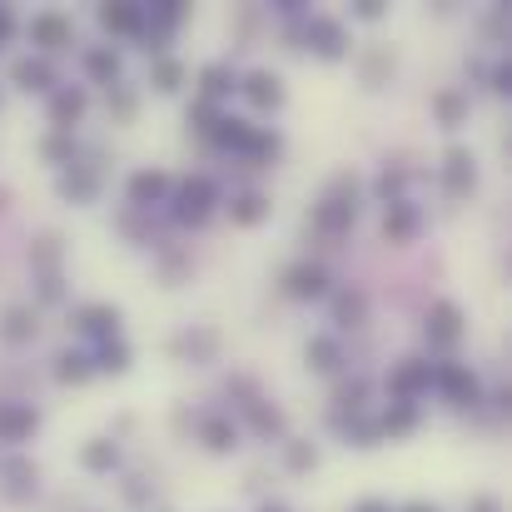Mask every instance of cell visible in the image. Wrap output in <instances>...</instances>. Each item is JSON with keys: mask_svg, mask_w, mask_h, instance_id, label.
<instances>
[{"mask_svg": "<svg viewBox=\"0 0 512 512\" xmlns=\"http://www.w3.org/2000/svg\"><path fill=\"white\" fill-rule=\"evenodd\" d=\"M393 65H398V55H393L388 45H368L363 60H358V80H363V90H383L388 75H393Z\"/></svg>", "mask_w": 512, "mask_h": 512, "instance_id": "1f68e13d", "label": "cell"}, {"mask_svg": "<svg viewBox=\"0 0 512 512\" xmlns=\"http://www.w3.org/2000/svg\"><path fill=\"white\" fill-rule=\"evenodd\" d=\"M30 269L35 274H65V239L60 234H40L30 244Z\"/></svg>", "mask_w": 512, "mask_h": 512, "instance_id": "d590c367", "label": "cell"}, {"mask_svg": "<svg viewBox=\"0 0 512 512\" xmlns=\"http://www.w3.org/2000/svg\"><path fill=\"white\" fill-rule=\"evenodd\" d=\"M70 329H75V334H85V339H95V343L120 339V329H125V314H120V304L90 299V304H75V309H70Z\"/></svg>", "mask_w": 512, "mask_h": 512, "instance_id": "52a82bcc", "label": "cell"}, {"mask_svg": "<svg viewBox=\"0 0 512 512\" xmlns=\"http://www.w3.org/2000/svg\"><path fill=\"white\" fill-rule=\"evenodd\" d=\"M304 45L319 55V60H348L353 55V30H348V20L339 15H304Z\"/></svg>", "mask_w": 512, "mask_h": 512, "instance_id": "277c9868", "label": "cell"}, {"mask_svg": "<svg viewBox=\"0 0 512 512\" xmlns=\"http://www.w3.org/2000/svg\"><path fill=\"white\" fill-rule=\"evenodd\" d=\"M244 428H249L254 438H284V433H289V418H284V408H274L269 398H254V403L244 408Z\"/></svg>", "mask_w": 512, "mask_h": 512, "instance_id": "f546056e", "label": "cell"}, {"mask_svg": "<svg viewBox=\"0 0 512 512\" xmlns=\"http://www.w3.org/2000/svg\"><path fill=\"white\" fill-rule=\"evenodd\" d=\"M55 194L65 199V204H95L100 199V165H85V160H75L70 170H60L55 179Z\"/></svg>", "mask_w": 512, "mask_h": 512, "instance_id": "2e32d148", "label": "cell"}, {"mask_svg": "<svg viewBox=\"0 0 512 512\" xmlns=\"http://www.w3.org/2000/svg\"><path fill=\"white\" fill-rule=\"evenodd\" d=\"M304 363H309L314 373H324V378H334V373H343L348 353H343L339 334H309V339H304Z\"/></svg>", "mask_w": 512, "mask_h": 512, "instance_id": "7402d4cb", "label": "cell"}, {"mask_svg": "<svg viewBox=\"0 0 512 512\" xmlns=\"http://www.w3.org/2000/svg\"><path fill=\"white\" fill-rule=\"evenodd\" d=\"M15 35H20V15L10 5H0V45H10Z\"/></svg>", "mask_w": 512, "mask_h": 512, "instance_id": "7dc6e473", "label": "cell"}, {"mask_svg": "<svg viewBox=\"0 0 512 512\" xmlns=\"http://www.w3.org/2000/svg\"><path fill=\"white\" fill-rule=\"evenodd\" d=\"M160 512H170V508H160Z\"/></svg>", "mask_w": 512, "mask_h": 512, "instance_id": "f5cc1de1", "label": "cell"}, {"mask_svg": "<svg viewBox=\"0 0 512 512\" xmlns=\"http://www.w3.org/2000/svg\"><path fill=\"white\" fill-rule=\"evenodd\" d=\"M174 358H189V363H214L219 358V334L214 329H184L170 339Z\"/></svg>", "mask_w": 512, "mask_h": 512, "instance_id": "484cf974", "label": "cell"}, {"mask_svg": "<svg viewBox=\"0 0 512 512\" xmlns=\"http://www.w3.org/2000/svg\"><path fill=\"white\" fill-rule=\"evenodd\" d=\"M194 438H199V448H204V453H214V458H229V453L239 448L244 428H239L229 413L209 408V413H199V418H194Z\"/></svg>", "mask_w": 512, "mask_h": 512, "instance_id": "ba28073f", "label": "cell"}, {"mask_svg": "<svg viewBox=\"0 0 512 512\" xmlns=\"http://www.w3.org/2000/svg\"><path fill=\"white\" fill-rule=\"evenodd\" d=\"M279 289H284L294 304H324V299L334 294V274H329L319 259H299V264L284 269Z\"/></svg>", "mask_w": 512, "mask_h": 512, "instance_id": "5b68a950", "label": "cell"}, {"mask_svg": "<svg viewBox=\"0 0 512 512\" xmlns=\"http://www.w3.org/2000/svg\"><path fill=\"white\" fill-rule=\"evenodd\" d=\"M433 388V363L428 358H398L393 368H388V378H383V393H388V403H418L423 393Z\"/></svg>", "mask_w": 512, "mask_h": 512, "instance_id": "8992f818", "label": "cell"}, {"mask_svg": "<svg viewBox=\"0 0 512 512\" xmlns=\"http://www.w3.org/2000/svg\"><path fill=\"white\" fill-rule=\"evenodd\" d=\"M478 189V155L468 145H453L443 155V194L448 199H468Z\"/></svg>", "mask_w": 512, "mask_h": 512, "instance_id": "5bb4252c", "label": "cell"}, {"mask_svg": "<svg viewBox=\"0 0 512 512\" xmlns=\"http://www.w3.org/2000/svg\"><path fill=\"white\" fill-rule=\"evenodd\" d=\"M483 80H488V90H493V95H508L512 90V60L508 55H498V60H493V70H483Z\"/></svg>", "mask_w": 512, "mask_h": 512, "instance_id": "f6af8a7d", "label": "cell"}, {"mask_svg": "<svg viewBox=\"0 0 512 512\" xmlns=\"http://www.w3.org/2000/svg\"><path fill=\"white\" fill-rule=\"evenodd\" d=\"M35 299H40V304H65V299H70L65 274H35Z\"/></svg>", "mask_w": 512, "mask_h": 512, "instance_id": "7bdbcfd3", "label": "cell"}, {"mask_svg": "<svg viewBox=\"0 0 512 512\" xmlns=\"http://www.w3.org/2000/svg\"><path fill=\"white\" fill-rule=\"evenodd\" d=\"M90 363H95V378L100 373H110V378H125L130 368H135V348L125 339H105L90 348Z\"/></svg>", "mask_w": 512, "mask_h": 512, "instance_id": "83f0119b", "label": "cell"}, {"mask_svg": "<svg viewBox=\"0 0 512 512\" xmlns=\"http://www.w3.org/2000/svg\"><path fill=\"white\" fill-rule=\"evenodd\" d=\"M50 373H55V383H65V388H85V383L95 378V363H90L85 348H60Z\"/></svg>", "mask_w": 512, "mask_h": 512, "instance_id": "4dcf8cb0", "label": "cell"}, {"mask_svg": "<svg viewBox=\"0 0 512 512\" xmlns=\"http://www.w3.org/2000/svg\"><path fill=\"white\" fill-rule=\"evenodd\" d=\"M398 512H443V508H438V503H423V498H413V503H403Z\"/></svg>", "mask_w": 512, "mask_h": 512, "instance_id": "f907efd6", "label": "cell"}, {"mask_svg": "<svg viewBox=\"0 0 512 512\" xmlns=\"http://www.w3.org/2000/svg\"><path fill=\"white\" fill-rule=\"evenodd\" d=\"M229 95H239V75H234V65H224V60L199 65V75H194V100H209V105L224 110Z\"/></svg>", "mask_w": 512, "mask_h": 512, "instance_id": "ac0fdd59", "label": "cell"}, {"mask_svg": "<svg viewBox=\"0 0 512 512\" xmlns=\"http://www.w3.org/2000/svg\"><path fill=\"white\" fill-rule=\"evenodd\" d=\"M170 194H174V179L165 170H135L125 179V199L140 214H150L155 204H170Z\"/></svg>", "mask_w": 512, "mask_h": 512, "instance_id": "7c38bea8", "label": "cell"}, {"mask_svg": "<svg viewBox=\"0 0 512 512\" xmlns=\"http://www.w3.org/2000/svg\"><path fill=\"white\" fill-rule=\"evenodd\" d=\"M348 15H353V20H363V25H373V20H383V15H388V10H383V5H378V0H358V5H353V10H348Z\"/></svg>", "mask_w": 512, "mask_h": 512, "instance_id": "bcb514c9", "label": "cell"}, {"mask_svg": "<svg viewBox=\"0 0 512 512\" xmlns=\"http://www.w3.org/2000/svg\"><path fill=\"white\" fill-rule=\"evenodd\" d=\"M85 110H90L85 85H55V90H50V100H45L50 130H65V135H75V125L85 120Z\"/></svg>", "mask_w": 512, "mask_h": 512, "instance_id": "8fae6325", "label": "cell"}, {"mask_svg": "<svg viewBox=\"0 0 512 512\" xmlns=\"http://www.w3.org/2000/svg\"><path fill=\"white\" fill-rule=\"evenodd\" d=\"M348 512H398V508H393L388 498H358V503H353Z\"/></svg>", "mask_w": 512, "mask_h": 512, "instance_id": "681fc988", "label": "cell"}, {"mask_svg": "<svg viewBox=\"0 0 512 512\" xmlns=\"http://www.w3.org/2000/svg\"><path fill=\"white\" fill-rule=\"evenodd\" d=\"M254 135H259V125L254 120H244V115H219V125L209 130V140L219 145V150H229V155H249V145H254Z\"/></svg>", "mask_w": 512, "mask_h": 512, "instance_id": "603a6c76", "label": "cell"}, {"mask_svg": "<svg viewBox=\"0 0 512 512\" xmlns=\"http://www.w3.org/2000/svg\"><path fill=\"white\" fill-rule=\"evenodd\" d=\"M373 199L388 209V204H403L408 199V170H383L373 179Z\"/></svg>", "mask_w": 512, "mask_h": 512, "instance_id": "f35d334b", "label": "cell"}, {"mask_svg": "<svg viewBox=\"0 0 512 512\" xmlns=\"http://www.w3.org/2000/svg\"><path fill=\"white\" fill-rule=\"evenodd\" d=\"M239 95H244L249 110H259V115H274V110H284V100H289V90H284V80H279L274 70H249V75H239Z\"/></svg>", "mask_w": 512, "mask_h": 512, "instance_id": "30bf717a", "label": "cell"}, {"mask_svg": "<svg viewBox=\"0 0 512 512\" xmlns=\"http://www.w3.org/2000/svg\"><path fill=\"white\" fill-rule=\"evenodd\" d=\"M184 80H189V70L174 60V55H160V60H150V85L160 90V95H179L184 90Z\"/></svg>", "mask_w": 512, "mask_h": 512, "instance_id": "74e56055", "label": "cell"}, {"mask_svg": "<svg viewBox=\"0 0 512 512\" xmlns=\"http://www.w3.org/2000/svg\"><path fill=\"white\" fill-rule=\"evenodd\" d=\"M110 115H115L120 125H130V120L140 115V95H135V90H130L125 80H120V85L110 90Z\"/></svg>", "mask_w": 512, "mask_h": 512, "instance_id": "60d3db41", "label": "cell"}, {"mask_svg": "<svg viewBox=\"0 0 512 512\" xmlns=\"http://www.w3.org/2000/svg\"><path fill=\"white\" fill-rule=\"evenodd\" d=\"M373 418H378L383 443H393V438H408V433L423 423V403H383Z\"/></svg>", "mask_w": 512, "mask_h": 512, "instance_id": "d4e9b609", "label": "cell"}, {"mask_svg": "<svg viewBox=\"0 0 512 512\" xmlns=\"http://www.w3.org/2000/svg\"><path fill=\"white\" fill-rule=\"evenodd\" d=\"M463 334H468L463 309H458L453 299H433L428 314H423V339H428V348H453Z\"/></svg>", "mask_w": 512, "mask_h": 512, "instance_id": "9c48e42d", "label": "cell"}, {"mask_svg": "<svg viewBox=\"0 0 512 512\" xmlns=\"http://www.w3.org/2000/svg\"><path fill=\"white\" fill-rule=\"evenodd\" d=\"M219 115H224V110H219V105H209V100H194V105L184 110L189 130H194V135H204V140H209V130L219 125Z\"/></svg>", "mask_w": 512, "mask_h": 512, "instance_id": "b9f144b4", "label": "cell"}, {"mask_svg": "<svg viewBox=\"0 0 512 512\" xmlns=\"http://www.w3.org/2000/svg\"><path fill=\"white\" fill-rule=\"evenodd\" d=\"M35 334H40V314H35L30 304H10V309L0 314V339L5 343L20 348V343H30Z\"/></svg>", "mask_w": 512, "mask_h": 512, "instance_id": "d6a6232c", "label": "cell"}, {"mask_svg": "<svg viewBox=\"0 0 512 512\" xmlns=\"http://www.w3.org/2000/svg\"><path fill=\"white\" fill-rule=\"evenodd\" d=\"M229 224H239V229H259L269 214H274V204H269V194H259V189H239V194H229Z\"/></svg>", "mask_w": 512, "mask_h": 512, "instance_id": "cb8c5ba5", "label": "cell"}, {"mask_svg": "<svg viewBox=\"0 0 512 512\" xmlns=\"http://www.w3.org/2000/svg\"><path fill=\"white\" fill-rule=\"evenodd\" d=\"M100 30L105 35H125V40H145V5L135 0H115V5H100L95 10Z\"/></svg>", "mask_w": 512, "mask_h": 512, "instance_id": "d6986e66", "label": "cell"}, {"mask_svg": "<svg viewBox=\"0 0 512 512\" xmlns=\"http://www.w3.org/2000/svg\"><path fill=\"white\" fill-rule=\"evenodd\" d=\"M80 468L95 473V478H110V473L120 468V443H115V438H90V443L80 448Z\"/></svg>", "mask_w": 512, "mask_h": 512, "instance_id": "836d02e7", "label": "cell"}, {"mask_svg": "<svg viewBox=\"0 0 512 512\" xmlns=\"http://www.w3.org/2000/svg\"><path fill=\"white\" fill-rule=\"evenodd\" d=\"M5 483H10V488H5L10 498H25V493H35V463H25V458H10V463H5Z\"/></svg>", "mask_w": 512, "mask_h": 512, "instance_id": "ab89813d", "label": "cell"}, {"mask_svg": "<svg viewBox=\"0 0 512 512\" xmlns=\"http://www.w3.org/2000/svg\"><path fill=\"white\" fill-rule=\"evenodd\" d=\"M428 110H433V125H438V130H448V135H458V130L473 120V100H468V90H463V85H443V90H433Z\"/></svg>", "mask_w": 512, "mask_h": 512, "instance_id": "4fadbf2b", "label": "cell"}, {"mask_svg": "<svg viewBox=\"0 0 512 512\" xmlns=\"http://www.w3.org/2000/svg\"><path fill=\"white\" fill-rule=\"evenodd\" d=\"M319 443L314 438H284V473H294V478H304V473H314L319 468Z\"/></svg>", "mask_w": 512, "mask_h": 512, "instance_id": "8d00e7d4", "label": "cell"}, {"mask_svg": "<svg viewBox=\"0 0 512 512\" xmlns=\"http://www.w3.org/2000/svg\"><path fill=\"white\" fill-rule=\"evenodd\" d=\"M329 309H334V329H363L368 324V294L363 289H334L329 294Z\"/></svg>", "mask_w": 512, "mask_h": 512, "instance_id": "4316f807", "label": "cell"}, {"mask_svg": "<svg viewBox=\"0 0 512 512\" xmlns=\"http://www.w3.org/2000/svg\"><path fill=\"white\" fill-rule=\"evenodd\" d=\"M463 512H503V498H493V493H473Z\"/></svg>", "mask_w": 512, "mask_h": 512, "instance_id": "c3c4849f", "label": "cell"}, {"mask_svg": "<svg viewBox=\"0 0 512 512\" xmlns=\"http://www.w3.org/2000/svg\"><path fill=\"white\" fill-rule=\"evenodd\" d=\"M10 85L25 90V95H50V90L60 85V70H55V60H45V55H20V60L10 65Z\"/></svg>", "mask_w": 512, "mask_h": 512, "instance_id": "9a60e30c", "label": "cell"}, {"mask_svg": "<svg viewBox=\"0 0 512 512\" xmlns=\"http://www.w3.org/2000/svg\"><path fill=\"white\" fill-rule=\"evenodd\" d=\"M80 65H85V80H90V85L115 90V85L125 80V60H120V50H110V45H90V50L80 55Z\"/></svg>", "mask_w": 512, "mask_h": 512, "instance_id": "44dd1931", "label": "cell"}, {"mask_svg": "<svg viewBox=\"0 0 512 512\" xmlns=\"http://www.w3.org/2000/svg\"><path fill=\"white\" fill-rule=\"evenodd\" d=\"M433 393H438L448 408H458V413H473V408H483V403H488L483 373H478V368H468V363H458V358L433 363Z\"/></svg>", "mask_w": 512, "mask_h": 512, "instance_id": "6da1fadb", "label": "cell"}, {"mask_svg": "<svg viewBox=\"0 0 512 512\" xmlns=\"http://www.w3.org/2000/svg\"><path fill=\"white\" fill-rule=\"evenodd\" d=\"M418 224H423V214H418V204H413V199H403V204H388V209H383V239H388V244H413Z\"/></svg>", "mask_w": 512, "mask_h": 512, "instance_id": "f1b7e54d", "label": "cell"}, {"mask_svg": "<svg viewBox=\"0 0 512 512\" xmlns=\"http://www.w3.org/2000/svg\"><path fill=\"white\" fill-rule=\"evenodd\" d=\"M40 160H45L50 170H70V165L80 160V140L65 135V130H50V135L40 140Z\"/></svg>", "mask_w": 512, "mask_h": 512, "instance_id": "e575fe53", "label": "cell"}, {"mask_svg": "<svg viewBox=\"0 0 512 512\" xmlns=\"http://www.w3.org/2000/svg\"><path fill=\"white\" fill-rule=\"evenodd\" d=\"M353 224H358V204H348V199H319L309 209V229L319 239H343Z\"/></svg>", "mask_w": 512, "mask_h": 512, "instance_id": "e0dca14e", "label": "cell"}, {"mask_svg": "<svg viewBox=\"0 0 512 512\" xmlns=\"http://www.w3.org/2000/svg\"><path fill=\"white\" fill-rule=\"evenodd\" d=\"M219 204H224V184H219L214 174H189V179L174 189V219L189 224V229H199Z\"/></svg>", "mask_w": 512, "mask_h": 512, "instance_id": "7a4b0ae2", "label": "cell"}, {"mask_svg": "<svg viewBox=\"0 0 512 512\" xmlns=\"http://www.w3.org/2000/svg\"><path fill=\"white\" fill-rule=\"evenodd\" d=\"M40 433V408L35 403H0V443L20 448Z\"/></svg>", "mask_w": 512, "mask_h": 512, "instance_id": "ffe728a7", "label": "cell"}, {"mask_svg": "<svg viewBox=\"0 0 512 512\" xmlns=\"http://www.w3.org/2000/svg\"><path fill=\"white\" fill-rule=\"evenodd\" d=\"M483 35H488L493 45H508V5H493V10L483 15Z\"/></svg>", "mask_w": 512, "mask_h": 512, "instance_id": "ee69618b", "label": "cell"}, {"mask_svg": "<svg viewBox=\"0 0 512 512\" xmlns=\"http://www.w3.org/2000/svg\"><path fill=\"white\" fill-rule=\"evenodd\" d=\"M20 30H25V40L35 45L30 55H45V60L75 45V20H70L65 10H35Z\"/></svg>", "mask_w": 512, "mask_h": 512, "instance_id": "3957f363", "label": "cell"}, {"mask_svg": "<svg viewBox=\"0 0 512 512\" xmlns=\"http://www.w3.org/2000/svg\"><path fill=\"white\" fill-rule=\"evenodd\" d=\"M259 512H289V508H284V503H264Z\"/></svg>", "mask_w": 512, "mask_h": 512, "instance_id": "816d5d0a", "label": "cell"}]
</instances>
